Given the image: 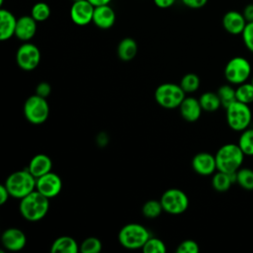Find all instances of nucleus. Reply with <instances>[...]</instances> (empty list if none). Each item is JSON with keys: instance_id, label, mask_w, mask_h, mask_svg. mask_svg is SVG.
Masks as SVG:
<instances>
[{"instance_id": "obj_16", "label": "nucleus", "mask_w": 253, "mask_h": 253, "mask_svg": "<svg viewBox=\"0 0 253 253\" xmlns=\"http://www.w3.org/2000/svg\"><path fill=\"white\" fill-rule=\"evenodd\" d=\"M115 22L116 13L110 4L95 7L92 23L96 27L102 30H108L114 26Z\"/></svg>"}, {"instance_id": "obj_12", "label": "nucleus", "mask_w": 253, "mask_h": 253, "mask_svg": "<svg viewBox=\"0 0 253 253\" xmlns=\"http://www.w3.org/2000/svg\"><path fill=\"white\" fill-rule=\"evenodd\" d=\"M94 9L88 0L74 1L70 7V19L77 26H86L93 21Z\"/></svg>"}, {"instance_id": "obj_2", "label": "nucleus", "mask_w": 253, "mask_h": 253, "mask_svg": "<svg viewBox=\"0 0 253 253\" xmlns=\"http://www.w3.org/2000/svg\"><path fill=\"white\" fill-rule=\"evenodd\" d=\"M214 157L218 171L233 174L241 168L245 154L237 143H225L218 148Z\"/></svg>"}, {"instance_id": "obj_9", "label": "nucleus", "mask_w": 253, "mask_h": 253, "mask_svg": "<svg viewBox=\"0 0 253 253\" xmlns=\"http://www.w3.org/2000/svg\"><path fill=\"white\" fill-rule=\"evenodd\" d=\"M160 203L164 211L170 214H181L185 212L189 207V198L182 190L172 188L162 194Z\"/></svg>"}, {"instance_id": "obj_11", "label": "nucleus", "mask_w": 253, "mask_h": 253, "mask_svg": "<svg viewBox=\"0 0 253 253\" xmlns=\"http://www.w3.org/2000/svg\"><path fill=\"white\" fill-rule=\"evenodd\" d=\"M62 189L61 178L54 172H48L37 178L36 190L48 199L56 197Z\"/></svg>"}, {"instance_id": "obj_38", "label": "nucleus", "mask_w": 253, "mask_h": 253, "mask_svg": "<svg viewBox=\"0 0 253 253\" xmlns=\"http://www.w3.org/2000/svg\"><path fill=\"white\" fill-rule=\"evenodd\" d=\"M242 14H243L245 20L247 21V23L253 22V3L247 4L243 9Z\"/></svg>"}, {"instance_id": "obj_35", "label": "nucleus", "mask_w": 253, "mask_h": 253, "mask_svg": "<svg viewBox=\"0 0 253 253\" xmlns=\"http://www.w3.org/2000/svg\"><path fill=\"white\" fill-rule=\"evenodd\" d=\"M199 251H200L199 244L196 241L191 239L182 241L176 249L177 253H198Z\"/></svg>"}, {"instance_id": "obj_26", "label": "nucleus", "mask_w": 253, "mask_h": 253, "mask_svg": "<svg viewBox=\"0 0 253 253\" xmlns=\"http://www.w3.org/2000/svg\"><path fill=\"white\" fill-rule=\"evenodd\" d=\"M237 144L245 156H253V127H248L241 131Z\"/></svg>"}, {"instance_id": "obj_23", "label": "nucleus", "mask_w": 253, "mask_h": 253, "mask_svg": "<svg viewBox=\"0 0 253 253\" xmlns=\"http://www.w3.org/2000/svg\"><path fill=\"white\" fill-rule=\"evenodd\" d=\"M137 52V43L131 38H125L123 39L117 48V53L120 59L123 61H129L133 59Z\"/></svg>"}, {"instance_id": "obj_18", "label": "nucleus", "mask_w": 253, "mask_h": 253, "mask_svg": "<svg viewBox=\"0 0 253 253\" xmlns=\"http://www.w3.org/2000/svg\"><path fill=\"white\" fill-rule=\"evenodd\" d=\"M179 109L183 119L190 123L198 121L203 112L199 99H196L194 97H185V99L179 106Z\"/></svg>"}, {"instance_id": "obj_21", "label": "nucleus", "mask_w": 253, "mask_h": 253, "mask_svg": "<svg viewBox=\"0 0 253 253\" xmlns=\"http://www.w3.org/2000/svg\"><path fill=\"white\" fill-rule=\"evenodd\" d=\"M79 246L76 240L67 235L57 237L51 244V253H77Z\"/></svg>"}, {"instance_id": "obj_4", "label": "nucleus", "mask_w": 253, "mask_h": 253, "mask_svg": "<svg viewBox=\"0 0 253 253\" xmlns=\"http://www.w3.org/2000/svg\"><path fill=\"white\" fill-rule=\"evenodd\" d=\"M151 236L148 229L142 224L131 222L124 225L119 231L120 244L129 250L142 249L145 242Z\"/></svg>"}, {"instance_id": "obj_20", "label": "nucleus", "mask_w": 253, "mask_h": 253, "mask_svg": "<svg viewBox=\"0 0 253 253\" xmlns=\"http://www.w3.org/2000/svg\"><path fill=\"white\" fill-rule=\"evenodd\" d=\"M52 161L46 154L39 153L32 157L28 165V170L36 177L39 178L51 171Z\"/></svg>"}, {"instance_id": "obj_33", "label": "nucleus", "mask_w": 253, "mask_h": 253, "mask_svg": "<svg viewBox=\"0 0 253 253\" xmlns=\"http://www.w3.org/2000/svg\"><path fill=\"white\" fill-rule=\"evenodd\" d=\"M166 250V245L161 239L151 236L142 247V251L144 253H164Z\"/></svg>"}, {"instance_id": "obj_32", "label": "nucleus", "mask_w": 253, "mask_h": 253, "mask_svg": "<svg viewBox=\"0 0 253 253\" xmlns=\"http://www.w3.org/2000/svg\"><path fill=\"white\" fill-rule=\"evenodd\" d=\"M79 250L82 253H98L102 250V242L97 237H87L80 244Z\"/></svg>"}, {"instance_id": "obj_34", "label": "nucleus", "mask_w": 253, "mask_h": 253, "mask_svg": "<svg viewBox=\"0 0 253 253\" xmlns=\"http://www.w3.org/2000/svg\"><path fill=\"white\" fill-rule=\"evenodd\" d=\"M241 38L245 47L253 53V22H249L246 24L241 34Z\"/></svg>"}, {"instance_id": "obj_7", "label": "nucleus", "mask_w": 253, "mask_h": 253, "mask_svg": "<svg viewBox=\"0 0 253 253\" xmlns=\"http://www.w3.org/2000/svg\"><path fill=\"white\" fill-rule=\"evenodd\" d=\"M154 98L159 106L165 109H174L179 107L185 99V92L180 85L163 83L156 88Z\"/></svg>"}, {"instance_id": "obj_42", "label": "nucleus", "mask_w": 253, "mask_h": 253, "mask_svg": "<svg viewBox=\"0 0 253 253\" xmlns=\"http://www.w3.org/2000/svg\"><path fill=\"white\" fill-rule=\"evenodd\" d=\"M3 3H4V0H0V5H1V6L3 5Z\"/></svg>"}, {"instance_id": "obj_28", "label": "nucleus", "mask_w": 253, "mask_h": 253, "mask_svg": "<svg viewBox=\"0 0 253 253\" xmlns=\"http://www.w3.org/2000/svg\"><path fill=\"white\" fill-rule=\"evenodd\" d=\"M236 101L250 105L253 103V84L250 82H244L237 85L235 88Z\"/></svg>"}, {"instance_id": "obj_29", "label": "nucleus", "mask_w": 253, "mask_h": 253, "mask_svg": "<svg viewBox=\"0 0 253 253\" xmlns=\"http://www.w3.org/2000/svg\"><path fill=\"white\" fill-rule=\"evenodd\" d=\"M50 7L47 3L40 1L33 5L31 9V16L37 21V22H44L46 21L50 16Z\"/></svg>"}, {"instance_id": "obj_30", "label": "nucleus", "mask_w": 253, "mask_h": 253, "mask_svg": "<svg viewBox=\"0 0 253 253\" xmlns=\"http://www.w3.org/2000/svg\"><path fill=\"white\" fill-rule=\"evenodd\" d=\"M163 211L160 201L149 200L145 202L141 208L142 214L147 218H155L161 214Z\"/></svg>"}, {"instance_id": "obj_5", "label": "nucleus", "mask_w": 253, "mask_h": 253, "mask_svg": "<svg viewBox=\"0 0 253 253\" xmlns=\"http://www.w3.org/2000/svg\"><path fill=\"white\" fill-rule=\"evenodd\" d=\"M225 118L228 126L234 131L248 128L252 122V112L249 105L235 101L225 108Z\"/></svg>"}, {"instance_id": "obj_27", "label": "nucleus", "mask_w": 253, "mask_h": 253, "mask_svg": "<svg viewBox=\"0 0 253 253\" xmlns=\"http://www.w3.org/2000/svg\"><path fill=\"white\" fill-rule=\"evenodd\" d=\"M217 95L220 100L221 106L225 109L230 104L236 101V93L235 88L231 84H224L221 85L217 90Z\"/></svg>"}, {"instance_id": "obj_39", "label": "nucleus", "mask_w": 253, "mask_h": 253, "mask_svg": "<svg viewBox=\"0 0 253 253\" xmlns=\"http://www.w3.org/2000/svg\"><path fill=\"white\" fill-rule=\"evenodd\" d=\"M175 2L176 0H153V3L155 4V6L161 9L170 8L175 4Z\"/></svg>"}, {"instance_id": "obj_37", "label": "nucleus", "mask_w": 253, "mask_h": 253, "mask_svg": "<svg viewBox=\"0 0 253 253\" xmlns=\"http://www.w3.org/2000/svg\"><path fill=\"white\" fill-rule=\"evenodd\" d=\"M183 4L192 9H200L207 5L208 0H182Z\"/></svg>"}, {"instance_id": "obj_25", "label": "nucleus", "mask_w": 253, "mask_h": 253, "mask_svg": "<svg viewBox=\"0 0 253 253\" xmlns=\"http://www.w3.org/2000/svg\"><path fill=\"white\" fill-rule=\"evenodd\" d=\"M235 183L246 191H253V170L240 168L235 172Z\"/></svg>"}, {"instance_id": "obj_17", "label": "nucleus", "mask_w": 253, "mask_h": 253, "mask_svg": "<svg viewBox=\"0 0 253 253\" xmlns=\"http://www.w3.org/2000/svg\"><path fill=\"white\" fill-rule=\"evenodd\" d=\"M37 21L31 15H25L17 20L15 37L22 42H29L37 32Z\"/></svg>"}, {"instance_id": "obj_24", "label": "nucleus", "mask_w": 253, "mask_h": 253, "mask_svg": "<svg viewBox=\"0 0 253 253\" xmlns=\"http://www.w3.org/2000/svg\"><path fill=\"white\" fill-rule=\"evenodd\" d=\"M200 104L202 106L203 111L212 113L217 111L221 107L220 100L218 98L217 93L214 92H205L199 98Z\"/></svg>"}, {"instance_id": "obj_3", "label": "nucleus", "mask_w": 253, "mask_h": 253, "mask_svg": "<svg viewBox=\"0 0 253 253\" xmlns=\"http://www.w3.org/2000/svg\"><path fill=\"white\" fill-rule=\"evenodd\" d=\"M4 185L11 197L21 200L36 190L37 178L27 168L11 173Z\"/></svg>"}, {"instance_id": "obj_36", "label": "nucleus", "mask_w": 253, "mask_h": 253, "mask_svg": "<svg viewBox=\"0 0 253 253\" xmlns=\"http://www.w3.org/2000/svg\"><path fill=\"white\" fill-rule=\"evenodd\" d=\"M50 92H51V87L47 82H41L38 84L36 88V94L43 98L48 97Z\"/></svg>"}, {"instance_id": "obj_10", "label": "nucleus", "mask_w": 253, "mask_h": 253, "mask_svg": "<svg viewBox=\"0 0 253 253\" xmlns=\"http://www.w3.org/2000/svg\"><path fill=\"white\" fill-rule=\"evenodd\" d=\"M40 48L29 42L21 44L16 52V61L19 67L26 71L34 70L41 62Z\"/></svg>"}, {"instance_id": "obj_1", "label": "nucleus", "mask_w": 253, "mask_h": 253, "mask_svg": "<svg viewBox=\"0 0 253 253\" xmlns=\"http://www.w3.org/2000/svg\"><path fill=\"white\" fill-rule=\"evenodd\" d=\"M48 210L49 199L37 190L20 200V213L29 221L41 220L46 215Z\"/></svg>"}, {"instance_id": "obj_40", "label": "nucleus", "mask_w": 253, "mask_h": 253, "mask_svg": "<svg viewBox=\"0 0 253 253\" xmlns=\"http://www.w3.org/2000/svg\"><path fill=\"white\" fill-rule=\"evenodd\" d=\"M11 196H10V193H9V191L7 190V188H6V186L3 184V185H1L0 186V205H4L7 201H8V199L10 198Z\"/></svg>"}, {"instance_id": "obj_19", "label": "nucleus", "mask_w": 253, "mask_h": 253, "mask_svg": "<svg viewBox=\"0 0 253 253\" xmlns=\"http://www.w3.org/2000/svg\"><path fill=\"white\" fill-rule=\"evenodd\" d=\"M17 18L7 9H0V40L2 42L10 40L15 36Z\"/></svg>"}, {"instance_id": "obj_22", "label": "nucleus", "mask_w": 253, "mask_h": 253, "mask_svg": "<svg viewBox=\"0 0 253 253\" xmlns=\"http://www.w3.org/2000/svg\"><path fill=\"white\" fill-rule=\"evenodd\" d=\"M234 183H235V173L228 174V173L216 170V172L212 174L211 186L216 192H219V193L226 192L230 189L231 185Z\"/></svg>"}, {"instance_id": "obj_8", "label": "nucleus", "mask_w": 253, "mask_h": 253, "mask_svg": "<svg viewBox=\"0 0 253 253\" xmlns=\"http://www.w3.org/2000/svg\"><path fill=\"white\" fill-rule=\"evenodd\" d=\"M24 115L31 124L41 125L44 123L49 115V106L46 98L37 94L30 96L24 103Z\"/></svg>"}, {"instance_id": "obj_31", "label": "nucleus", "mask_w": 253, "mask_h": 253, "mask_svg": "<svg viewBox=\"0 0 253 253\" xmlns=\"http://www.w3.org/2000/svg\"><path fill=\"white\" fill-rule=\"evenodd\" d=\"M179 85L185 93H193L200 87V78L195 73H187L182 77Z\"/></svg>"}, {"instance_id": "obj_13", "label": "nucleus", "mask_w": 253, "mask_h": 253, "mask_svg": "<svg viewBox=\"0 0 253 253\" xmlns=\"http://www.w3.org/2000/svg\"><path fill=\"white\" fill-rule=\"evenodd\" d=\"M1 242L5 249L15 252L22 250L26 246L27 237L20 228L10 227L2 233Z\"/></svg>"}, {"instance_id": "obj_6", "label": "nucleus", "mask_w": 253, "mask_h": 253, "mask_svg": "<svg viewBox=\"0 0 253 253\" xmlns=\"http://www.w3.org/2000/svg\"><path fill=\"white\" fill-rule=\"evenodd\" d=\"M252 74L250 61L243 56H234L227 61L224 67V77L231 85L247 82Z\"/></svg>"}, {"instance_id": "obj_43", "label": "nucleus", "mask_w": 253, "mask_h": 253, "mask_svg": "<svg viewBox=\"0 0 253 253\" xmlns=\"http://www.w3.org/2000/svg\"><path fill=\"white\" fill-rule=\"evenodd\" d=\"M251 83L253 84V76H252V78H251Z\"/></svg>"}, {"instance_id": "obj_15", "label": "nucleus", "mask_w": 253, "mask_h": 253, "mask_svg": "<svg viewBox=\"0 0 253 253\" xmlns=\"http://www.w3.org/2000/svg\"><path fill=\"white\" fill-rule=\"evenodd\" d=\"M223 29L230 35L237 36L241 35L247 21L245 20L242 12L236 11V10H230L227 11L221 20Z\"/></svg>"}, {"instance_id": "obj_14", "label": "nucleus", "mask_w": 253, "mask_h": 253, "mask_svg": "<svg viewBox=\"0 0 253 253\" xmlns=\"http://www.w3.org/2000/svg\"><path fill=\"white\" fill-rule=\"evenodd\" d=\"M192 167L194 171L201 176L212 175L216 169L214 155L209 152H200L193 157Z\"/></svg>"}, {"instance_id": "obj_44", "label": "nucleus", "mask_w": 253, "mask_h": 253, "mask_svg": "<svg viewBox=\"0 0 253 253\" xmlns=\"http://www.w3.org/2000/svg\"><path fill=\"white\" fill-rule=\"evenodd\" d=\"M72 1H73V2H74V1H79V0H72Z\"/></svg>"}, {"instance_id": "obj_41", "label": "nucleus", "mask_w": 253, "mask_h": 253, "mask_svg": "<svg viewBox=\"0 0 253 253\" xmlns=\"http://www.w3.org/2000/svg\"><path fill=\"white\" fill-rule=\"evenodd\" d=\"M94 7L102 6V5H108L112 2V0H88Z\"/></svg>"}]
</instances>
